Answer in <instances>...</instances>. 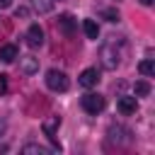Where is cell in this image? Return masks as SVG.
I'll return each mask as SVG.
<instances>
[{
	"label": "cell",
	"instance_id": "30bf717a",
	"mask_svg": "<svg viewBox=\"0 0 155 155\" xmlns=\"http://www.w3.org/2000/svg\"><path fill=\"white\" fill-rule=\"evenodd\" d=\"M58 126H61V116H48V119H44V124H41V128H44V133H46L48 138H56Z\"/></svg>",
	"mask_w": 155,
	"mask_h": 155
},
{
	"label": "cell",
	"instance_id": "52a82bcc",
	"mask_svg": "<svg viewBox=\"0 0 155 155\" xmlns=\"http://www.w3.org/2000/svg\"><path fill=\"white\" fill-rule=\"evenodd\" d=\"M116 107H119V111H121L124 116H131V114H136V109H138V102H136V97H121Z\"/></svg>",
	"mask_w": 155,
	"mask_h": 155
},
{
	"label": "cell",
	"instance_id": "8fae6325",
	"mask_svg": "<svg viewBox=\"0 0 155 155\" xmlns=\"http://www.w3.org/2000/svg\"><path fill=\"white\" fill-rule=\"evenodd\" d=\"M82 31H85L87 39H97V36H99V24H97L94 19H85V22H82Z\"/></svg>",
	"mask_w": 155,
	"mask_h": 155
},
{
	"label": "cell",
	"instance_id": "e0dca14e",
	"mask_svg": "<svg viewBox=\"0 0 155 155\" xmlns=\"http://www.w3.org/2000/svg\"><path fill=\"white\" fill-rule=\"evenodd\" d=\"M15 17H17V19H19V17L24 19V17H29V10H27V7H17V10H15Z\"/></svg>",
	"mask_w": 155,
	"mask_h": 155
},
{
	"label": "cell",
	"instance_id": "7a4b0ae2",
	"mask_svg": "<svg viewBox=\"0 0 155 155\" xmlns=\"http://www.w3.org/2000/svg\"><path fill=\"white\" fill-rule=\"evenodd\" d=\"M80 104H82V109H85L87 114H99V111L104 109V97H102L99 92H87V94L80 99Z\"/></svg>",
	"mask_w": 155,
	"mask_h": 155
},
{
	"label": "cell",
	"instance_id": "5bb4252c",
	"mask_svg": "<svg viewBox=\"0 0 155 155\" xmlns=\"http://www.w3.org/2000/svg\"><path fill=\"white\" fill-rule=\"evenodd\" d=\"M133 90H136V94H138V97H145V94H150V85H148L145 80H138V82L133 85Z\"/></svg>",
	"mask_w": 155,
	"mask_h": 155
},
{
	"label": "cell",
	"instance_id": "7c38bea8",
	"mask_svg": "<svg viewBox=\"0 0 155 155\" xmlns=\"http://www.w3.org/2000/svg\"><path fill=\"white\" fill-rule=\"evenodd\" d=\"M56 2H61V0H31V5H34V10H36V12H41V15H46V12H51V10L56 7Z\"/></svg>",
	"mask_w": 155,
	"mask_h": 155
},
{
	"label": "cell",
	"instance_id": "2e32d148",
	"mask_svg": "<svg viewBox=\"0 0 155 155\" xmlns=\"http://www.w3.org/2000/svg\"><path fill=\"white\" fill-rule=\"evenodd\" d=\"M102 17H107L109 22H119V12L116 10H102Z\"/></svg>",
	"mask_w": 155,
	"mask_h": 155
},
{
	"label": "cell",
	"instance_id": "8992f818",
	"mask_svg": "<svg viewBox=\"0 0 155 155\" xmlns=\"http://www.w3.org/2000/svg\"><path fill=\"white\" fill-rule=\"evenodd\" d=\"M78 82H80L82 87H94V85L99 82V73H97V68H85V70L80 73Z\"/></svg>",
	"mask_w": 155,
	"mask_h": 155
},
{
	"label": "cell",
	"instance_id": "ba28073f",
	"mask_svg": "<svg viewBox=\"0 0 155 155\" xmlns=\"http://www.w3.org/2000/svg\"><path fill=\"white\" fill-rule=\"evenodd\" d=\"M17 56H19V51H17L15 44H2L0 46V61L2 63H12V61H17Z\"/></svg>",
	"mask_w": 155,
	"mask_h": 155
},
{
	"label": "cell",
	"instance_id": "ffe728a7",
	"mask_svg": "<svg viewBox=\"0 0 155 155\" xmlns=\"http://www.w3.org/2000/svg\"><path fill=\"white\" fill-rule=\"evenodd\" d=\"M10 5V0H0V7H7Z\"/></svg>",
	"mask_w": 155,
	"mask_h": 155
},
{
	"label": "cell",
	"instance_id": "44dd1931",
	"mask_svg": "<svg viewBox=\"0 0 155 155\" xmlns=\"http://www.w3.org/2000/svg\"><path fill=\"white\" fill-rule=\"evenodd\" d=\"M140 2H143V5H153V0H140Z\"/></svg>",
	"mask_w": 155,
	"mask_h": 155
},
{
	"label": "cell",
	"instance_id": "3957f363",
	"mask_svg": "<svg viewBox=\"0 0 155 155\" xmlns=\"http://www.w3.org/2000/svg\"><path fill=\"white\" fill-rule=\"evenodd\" d=\"M99 58H102V65H104L107 70H114V68L121 63L119 51H116L111 44H107V46H102V48H99Z\"/></svg>",
	"mask_w": 155,
	"mask_h": 155
},
{
	"label": "cell",
	"instance_id": "5b68a950",
	"mask_svg": "<svg viewBox=\"0 0 155 155\" xmlns=\"http://www.w3.org/2000/svg\"><path fill=\"white\" fill-rule=\"evenodd\" d=\"M17 58H19V70L24 75H34L39 70V58L34 56H17Z\"/></svg>",
	"mask_w": 155,
	"mask_h": 155
},
{
	"label": "cell",
	"instance_id": "4fadbf2b",
	"mask_svg": "<svg viewBox=\"0 0 155 155\" xmlns=\"http://www.w3.org/2000/svg\"><path fill=\"white\" fill-rule=\"evenodd\" d=\"M22 153H24V155H31V153H39V155H48L51 150H48V148H44V145H24V148H22Z\"/></svg>",
	"mask_w": 155,
	"mask_h": 155
},
{
	"label": "cell",
	"instance_id": "9a60e30c",
	"mask_svg": "<svg viewBox=\"0 0 155 155\" xmlns=\"http://www.w3.org/2000/svg\"><path fill=\"white\" fill-rule=\"evenodd\" d=\"M138 70H140L143 75H153V73H155V65H153V61L148 58V61H140V65H138Z\"/></svg>",
	"mask_w": 155,
	"mask_h": 155
},
{
	"label": "cell",
	"instance_id": "6da1fadb",
	"mask_svg": "<svg viewBox=\"0 0 155 155\" xmlns=\"http://www.w3.org/2000/svg\"><path fill=\"white\" fill-rule=\"evenodd\" d=\"M46 85H48V90H53V92H65V90L70 87V80H68V75H65L63 70L51 68V70L46 73Z\"/></svg>",
	"mask_w": 155,
	"mask_h": 155
},
{
	"label": "cell",
	"instance_id": "ac0fdd59",
	"mask_svg": "<svg viewBox=\"0 0 155 155\" xmlns=\"http://www.w3.org/2000/svg\"><path fill=\"white\" fill-rule=\"evenodd\" d=\"M7 90V75H0V92Z\"/></svg>",
	"mask_w": 155,
	"mask_h": 155
},
{
	"label": "cell",
	"instance_id": "9c48e42d",
	"mask_svg": "<svg viewBox=\"0 0 155 155\" xmlns=\"http://www.w3.org/2000/svg\"><path fill=\"white\" fill-rule=\"evenodd\" d=\"M58 29L70 39V36H73V31H75V19H73L70 15H61V17H58Z\"/></svg>",
	"mask_w": 155,
	"mask_h": 155
},
{
	"label": "cell",
	"instance_id": "d6986e66",
	"mask_svg": "<svg viewBox=\"0 0 155 155\" xmlns=\"http://www.w3.org/2000/svg\"><path fill=\"white\" fill-rule=\"evenodd\" d=\"M5 131H7V121L0 119V136H5Z\"/></svg>",
	"mask_w": 155,
	"mask_h": 155
},
{
	"label": "cell",
	"instance_id": "277c9868",
	"mask_svg": "<svg viewBox=\"0 0 155 155\" xmlns=\"http://www.w3.org/2000/svg\"><path fill=\"white\" fill-rule=\"evenodd\" d=\"M41 44H44V29L39 24H31L27 29V46L29 48H39Z\"/></svg>",
	"mask_w": 155,
	"mask_h": 155
}]
</instances>
